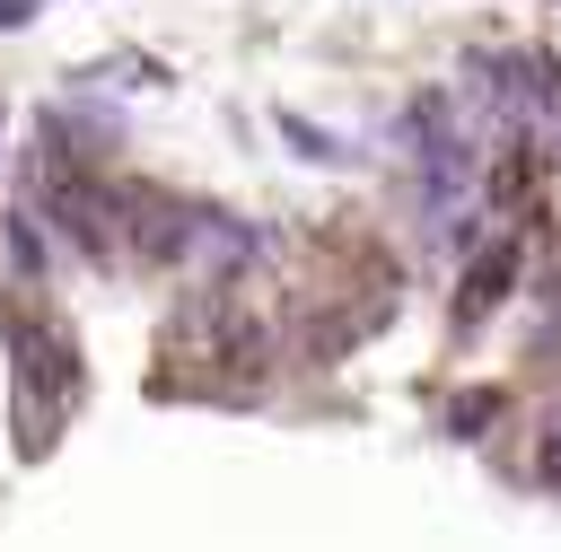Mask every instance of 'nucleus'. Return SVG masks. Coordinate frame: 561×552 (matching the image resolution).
<instances>
[{"instance_id": "nucleus-6", "label": "nucleus", "mask_w": 561, "mask_h": 552, "mask_svg": "<svg viewBox=\"0 0 561 552\" xmlns=\"http://www.w3.org/2000/svg\"><path fill=\"white\" fill-rule=\"evenodd\" d=\"M35 18V0H0V26H26Z\"/></svg>"}, {"instance_id": "nucleus-4", "label": "nucleus", "mask_w": 561, "mask_h": 552, "mask_svg": "<svg viewBox=\"0 0 561 552\" xmlns=\"http://www.w3.org/2000/svg\"><path fill=\"white\" fill-rule=\"evenodd\" d=\"M0 245H9V272L44 289V228H35V202H9V210H0Z\"/></svg>"}, {"instance_id": "nucleus-2", "label": "nucleus", "mask_w": 561, "mask_h": 552, "mask_svg": "<svg viewBox=\"0 0 561 552\" xmlns=\"http://www.w3.org/2000/svg\"><path fill=\"white\" fill-rule=\"evenodd\" d=\"M184 263H193L210 289H228V280L254 263V228L228 219V210H184Z\"/></svg>"}, {"instance_id": "nucleus-5", "label": "nucleus", "mask_w": 561, "mask_h": 552, "mask_svg": "<svg viewBox=\"0 0 561 552\" xmlns=\"http://www.w3.org/2000/svg\"><path fill=\"white\" fill-rule=\"evenodd\" d=\"M280 140H298V158H324V166L342 158V140H333V131H316L307 114H280Z\"/></svg>"}, {"instance_id": "nucleus-3", "label": "nucleus", "mask_w": 561, "mask_h": 552, "mask_svg": "<svg viewBox=\"0 0 561 552\" xmlns=\"http://www.w3.org/2000/svg\"><path fill=\"white\" fill-rule=\"evenodd\" d=\"M508 280H517V237H500L482 263H473V280H465V307H456V324H473L482 307H500L508 298Z\"/></svg>"}, {"instance_id": "nucleus-1", "label": "nucleus", "mask_w": 561, "mask_h": 552, "mask_svg": "<svg viewBox=\"0 0 561 552\" xmlns=\"http://www.w3.org/2000/svg\"><path fill=\"white\" fill-rule=\"evenodd\" d=\"M9 342H18V447H26V456H44V447H53L61 403L79 394V368H70L61 333H44V324H9Z\"/></svg>"}]
</instances>
